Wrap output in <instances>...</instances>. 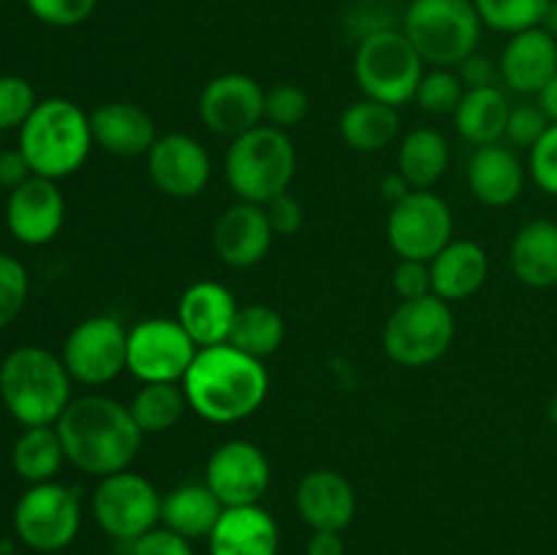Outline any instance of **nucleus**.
<instances>
[{"label":"nucleus","mask_w":557,"mask_h":555,"mask_svg":"<svg viewBox=\"0 0 557 555\" xmlns=\"http://www.w3.org/2000/svg\"><path fill=\"white\" fill-rule=\"evenodd\" d=\"M54 428L63 441L65 460L101 479L128 471L145 441L131 408L107 395L74 397Z\"/></svg>","instance_id":"obj_1"},{"label":"nucleus","mask_w":557,"mask_h":555,"mask_svg":"<svg viewBox=\"0 0 557 555\" xmlns=\"http://www.w3.org/2000/svg\"><path fill=\"white\" fill-rule=\"evenodd\" d=\"M194 414L212 424H232L253 417L270 392L264 362L239 351L232 343L199 348L183 379Z\"/></svg>","instance_id":"obj_2"},{"label":"nucleus","mask_w":557,"mask_h":555,"mask_svg":"<svg viewBox=\"0 0 557 555\" xmlns=\"http://www.w3.org/2000/svg\"><path fill=\"white\" fill-rule=\"evenodd\" d=\"M71 381L63 357L41 346H22L0 365V400L25 428L54 424L74 400Z\"/></svg>","instance_id":"obj_3"},{"label":"nucleus","mask_w":557,"mask_h":555,"mask_svg":"<svg viewBox=\"0 0 557 555\" xmlns=\"http://www.w3.org/2000/svg\"><path fill=\"white\" fill-rule=\"evenodd\" d=\"M90 114L69 98L38 101L27 123L20 128V150L33 174L63 180L79 172L92 150Z\"/></svg>","instance_id":"obj_4"},{"label":"nucleus","mask_w":557,"mask_h":555,"mask_svg":"<svg viewBox=\"0 0 557 555\" xmlns=\"http://www.w3.org/2000/svg\"><path fill=\"white\" fill-rule=\"evenodd\" d=\"M297 172V150L286 131L275 125H256L232 139L223 161L226 183L239 201L261 205L286 194Z\"/></svg>","instance_id":"obj_5"},{"label":"nucleus","mask_w":557,"mask_h":555,"mask_svg":"<svg viewBox=\"0 0 557 555\" xmlns=\"http://www.w3.org/2000/svg\"><path fill=\"white\" fill-rule=\"evenodd\" d=\"M403 33L433 69H457L479 49L482 16L473 0H411Z\"/></svg>","instance_id":"obj_6"},{"label":"nucleus","mask_w":557,"mask_h":555,"mask_svg":"<svg viewBox=\"0 0 557 555\" xmlns=\"http://www.w3.org/2000/svg\"><path fill=\"white\" fill-rule=\"evenodd\" d=\"M424 76V60L408 36L395 27H381L359 38L354 54V79L364 98L400 109L413 101Z\"/></svg>","instance_id":"obj_7"},{"label":"nucleus","mask_w":557,"mask_h":555,"mask_svg":"<svg viewBox=\"0 0 557 555\" xmlns=\"http://www.w3.org/2000/svg\"><path fill=\"white\" fill-rule=\"evenodd\" d=\"M455 332V313L446 299L435 294L403 299L384 324V351L403 368H424L449 351Z\"/></svg>","instance_id":"obj_8"},{"label":"nucleus","mask_w":557,"mask_h":555,"mask_svg":"<svg viewBox=\"0 0 557 555\" xmlns=\"http://www.w3.org/2000/svg\"><path fill=\"white\" fill-rule=\"evenodd\" d=\"M79 493L69 484H30L14 506V531L38 555L60 553L79 533Z\"/></svg>","instance_id":"obj_9"},{"label":"nucleus","mask_w":557,"mask_h":555,"mask_svg":"<svg viewBox=\"0 0 557 555\" xmlns=\"http://www.w3.org/2000/svg\"><path fill=\"white\" fill-rule=\"evenodd\" d=\"M92 517L107 536L136 542L161 522V495L136 471L109 473L92 493Z\"/></svg>","instance_id":"obj_10"},{"label":"nucleus","mask_w":557,"mask_h":555,"mask_svg":"<svg viewBox=\"0 0 557 555\" xmlns=\"http://www.w3.org/2000/svg\"><path fill=\"white\" fill-rule=\"evenodd\" d=\"M196 354L199 346L177 319L156 316L128 330V373L141 384H183Z\"/></svg>","instance_id":"obj_11"},{"label":"nucleus","mask_w":557,"mask_h":555,"mask_svg":"<svg viewBox=\"0 0 557 555\" xmlns=\"http://www.w3.org/2000/svg\"><path fill=\"white\" fill-rule=\"evenodd\" d=\"M455 234V218L449 205L433 190H417L392 205L386 221V237L400 259L433 261Z\"/></svg>","instance_id":"obj_12"},{"label":"nucleus","mask_w":557,"mask_h":555,"mask_svg":"<svg viewBox=\"0 0 557 555\" xmlns=\"http://www.w3.org/2000/svg\"><path fill=\"white\" fill-rule=\"evenodd\" d=\"M63 362L79 384H109L128 370V330L114 316H90L65 337Z\"/></svg>","instance_id":"obj_13"},{"label":"nucleus","mask_w":557,"mask_h":555,"mask_svg":"<svg viewBox=\"0 0 557 555\" xmlns=\"http://www.w3.org/2000/svg\"><path fill=\"white\" fill-rule=\"evenodd\" d=\"M272 468L253 441L234 439L218 446L205 468V482L223 506H250L264 498Z\"/></svg>","instance_id":"obj_14"},{"label":"nucleus","mask_w":557,"mask_h":555,"mask_svg":"<svg viewBox=\"0 0 557 555\" xmlns=\"http://www.w3.org/2000/svg\"><path fill=\"white\" fill-rule=\"evenodd\" d=\"M267 90L248 74L228 71L205 85L199 96V118L212 134L237 139L264 120Z\"/></svg>","instance_id":"obj_15"},{"label":"nucleus","mask_w":557,"mask_h":555,"mask_svg":"<svg viewBox=\"0 0 557 555\" xmlns=\"http://www.w3.org/2000/svg\"><path fill=\"white\" fill-rule=\"evenodd\" d=\"M152 185L172 199H194L207 188L212 161L207 147L188 134L158 136L147 152Z\"/></svg>","instance_id":"obj_16"},{"label":"nucleus","mask_w":557,"mask_h":555,"mask_svg":"<svg viewBox=\"0 0 557 555\" xmlns=\"http://www.w3.org/2000/svg\"><path fill=\"white\" fill-rule=\"evenodd\" d=\"M65 221V199L58 188V180H47L33 174L22 185H16L5 205V223L14 239L22 245L52 243Z\"/></svg>","instance_id":"obj_17"},{"label":"nucleus","mask_w":557,"mask_h":555,"mask_svg":"<svg viewBox=\"0 0 557 555\" xmlns=\"http://www.w3.org/2000/svg\"><path fill=\"white\" fill-rule=\"evenodd\" d=\"M272 239H275V232H272L267 210L250 201L226 207L212 226V248L218 259L234 270H248L259 264L270 254Z\"/></svg>","instance_id":"obj_18"},{"label":"nucleus","mask_w":557,"mask_h":555,"mask_svg":"<svg viewBox=\"0 0 557 555\" xmlns=\"http://www.w3.org/2000/svg\"><path fill=\"white\" fill-rule=\"evenodd\" d=\"M237 310V299L223 283L196 281L180 297L177 321L199 348L221 346L228 343Z\"/></svg>","instance_id":"obj_19"},{"label":"nucleus","mask_w":557,"mask_h":555,"mask_svg":"<svg viewBox=\"0 0 557 555\" xmlns=\"http://www.w3.org/2000/svg\"><path fill=\"white\" fill-rule=\"evenodd\" d=\"M297 511L313 531H343L357 515V493L343 473L315 468L299 479Z\"/></svg>","instance_id":"obj_20"},{"label":"nucleus","mask_w":557,"mask_h":555,"mask_svg":"<svg viewBox=\"0 0 557 555\" xmlns=\"http://www.w3.org/2000/svg\"><path fill=\"white\" fill-rule=\"evenodd\" d=\"M498 71L509 90L539 96L557 74V41L544 27L515 33L504 47Z\"/></svg>","instance_id":"obj_21"},{"label":"nucleus","mask_w":557,"mask_h":555,"mask_svg":"<svg viewBox=\"0 0 557 555\" xmlns=\"http://www.w3.org/2000/svg\"><path fill=\"white\" fill-rule=\"evenodd\" d=\"M281 528L259 504L226 506L210 533V555H277Z\"/></svg>","instance_id":"obj_22"},{"label":"nucleus","mask_w":557,"mask_h":555,"mask_svg":"<svg viewBox=\"0 0 557 555\" xmlns=\"http://www.w3.org/2000/svg\"><path fill=\"white\" fill-rule=\"evenodd\" d=\"M92 141L117 158H139L156 145V120L139 103L109 101L90 114Z\"/></svg>","instance_id":"obj_23"},{"label":"nucleus","mask_w":557,"mask_h":555,"mask_svg":"<svg viewBox=\"0 0 557 555\" xmlns=\"http://www.w3.org/2000/svg\"><path fill=\"white\" fill-rule=\"evenodd\" d=\"M468 188L482 205L509 207L525 188V166L511 147L484 145L468 161Z\"/></svg>","instance_id":"obj_24"},{"label":"nucleus","mask_w":557,"mask_h":555,"mask_svg":"<svg viewBox=\"0 0 557 555\" xmlns=\"http://www.w3.org/2000/svg\"><path fill=\"white\" fill-rule=\"evenodd\" d=\"M433 294L446 303H460L473 297L484 286L490 272L487 250L473 239H451L433 261Z\"/></svg>","instance_id":"obj_25"},{"label":"nucleus","mask_w":557,"mask_h":555,"mask_svg":"<svg viewBox=\"0 0 557 555\" xmlns=\"http://www.w3.org/2000/svg\"><path fill=\"white\" fill-rule=\"evenodd\" d=\"M509 261L515 275L531 288L557 286V223L531 221L517 232Z\"/></svg>","instance_id":"obj_26"},{"label":"nucleus","mask_w":557,"mask_h":555,"mask_svg":"<svg viewBox=\"0 0 557 555\" xmlns=\"http://www.w3.org/2000/svg\"><path fill=\"white\" fill-rule=\"evenodd\" d=\"M226 506L207 482L180 484L161 498V522L185 539H210Z\"/></svg>","instance_id":"obj_27"},{"label":"nucleus","mask_w":557,"mask_h":555,"mask_svg":"<svg viewBox=\"0 0 557 555\" xmlns=\"http://www.w3.org/2000/svg\"><path fill=\"white\" fill-rule=\"evenodd\" d=\"M511 103L498 85L466 90L455 112V125L460 136L471 145H495L506 136Z\"/></svg>","instance_id":"obj_28"},{"label":"nucleus","mask_w":557,"mask_h":555,"mask_svg":"<svg viewBox=\"0 0 557 555\" xmlns=\"http://www.w3.org/2000/svg\"><path fill=\"white\" fill-rule=\"evenodd\" d=\"M400 134V114L389 103L359 98L341 114V136L351 150L381 152Z\"/></svg>","instance_id":"obj_29"},{"label":"nucleus","mask_w":557,"mask_h":555,"mask_svg":"<svg viewBox=\"0 0 557 555\" xmlns=\"http://www.w3.org/2000/svg\"><path fill=\"white\" fill-rule=\"evenodd\" d=\"M451 161L449 141L435 128H413L397 150V172L417 190H430L446 174Z\"/></svg>","instance_id":"obj_30"},{"label":"nucleus","mask_w":557,"mask_h":555,"mask_svg":"<svg viewBox=\"0 0 557 555\" xmlns=\"http://www.w3.org/2000/svg\"><path fill=\"white\" fill-rule=\"evenodd\" d=\"M63 460L65 449L54 424L25 428V433L14 441V449H11L14 471L30 484L52 482V479L58 477Z\"/></svg>","instance_id":"obj_31"},{"label":"nucleus","mask_w":557,"mask_h":555,"mask_svg":"<svg viewBox=\"0 0 557 555\" xmlns=\"http://www.w3.org/2000/svg\"><path fill=\"white\" fill-rule=\"evenodd\" d=\"M286 337V321L270 305H243L234 319L228 343L239 351L250 354L256 359H264L281 348Z\"/></svg>","instance_id":"obj_32"},{"label":"nucleus","mask_w":557,"mask_h":555,"mask_svg":"<svg viewBox=\"0 0 557 555\" xmlns=\"http://www.w3.org/2000/svg\"><path fill=\"white\" fill-rule=\"evenodd\" d=\"M131 417L139 424L145 435H158L172 430L188 411V397H185L183 384H145L131 400Z\"/></svg>","instance_id":"obj_33"},{"label":"nucleus","mask_w":557,"mask_h":555,"mask_svg":"<svg viewBox=\"0 0 557 555\" xmlns=\"http://www.w3.org/2000/svg\"><path fill=\"white\" fill-rule=\"evenodd\" d=\"M549 3L553 0H473L479 16H482V25H487L490 30L506 33V36L542 25Z\"/></svg>","instance_id":"obj_34"},{"label":"nucleus","mask_w":557,"mask_h":555,"mask_svg":"<svg viewBox=\"0 0 557 555\" xmlns=\"http://www.w3.org/2000/svg\"><path fill=\"white\" fill-rule=\"evenodd\" d=\"M462 96H466V85L455 69H433L424 71L413 101L430 114H455Z\"/></svg>","instance_id":"obj_35"},{"label":"nucleus","mask_w":557,"mask_h":555,"mask_svg":"<svg viewBox=\"0 0 557 555\" xmlns=\"http://www.w3.org/2000/svg\"><path fill=\"white\" fill-rule=\"evenodd\" d=\"M27 292H30V278H27L25 264L14 256L0 254V330L22 313Z\"/></svg>","instance_id":"obj_36"},{"label":"nucleus","mask_w":557,"mask_h":555,"mask_svg":"<svg viewBox=\"0 0 557 555\" xmlns=\"http://www.w3.org/2000/svg\"><path fill=\"white\" fill-rule=\"evenodd\" d=\"M308 92L297 85H277L267 90L264 98V120L275 128L288 131L308 118Z\"/></svg>","instance_id":"obj_37"},{"label":"nucleus","mask_w":557,"mask_h":555,"mask_svg":"<svg viewBox=\"0 0 557 555\" xmlns=\"http://www.w3.org/2000/svg\"><path fill=\"white\" fill-rule=\"evenodd\" d=\"M38 107L30 82L22 76H0V131L22 128Z\"/></svg>","instance_id":"obj_38"},{"label":"nucleus","mask_w":557,"mask_h":555,"mask_svg":"<svg viewBox=\"0 0 557 555\" xmlns=\"http://www.w3.org/2000/svg\"><path fill=\"white\" fill-rule=\"evenodd\" d=\"M549 118L544 114V109L539 103H520V107H511L509 123H506V136L504 139L515 147H528L531 150L549 128Z\"/></svg>","instance_id":"obj_39"},{"label":"nucleus","mask_w":557,"mask_h":555,"mask_svg":"<svg viewBox=\"0 0 557 555\" xmlns=\"http://www.w3.org/2000/svg\"><path fill=\"white\" fill-rule=\"evenodd\" d=\"M36 20L52 27H76L96 11L98 0H25Z\"/></svg>","instance_id":"obj_40"},{"label":"nucleus","mask_w":557,"mask_h":555,"mask_svg":"<svg viewBox=\"0 0 557 555\" xmlns=\"http://www.w3.org/2000/svg\"><path fill=\"white\" fill-rule=\"evenodd\" d=\"M531 177L544 194L557 196V123L531 147Z\"/></svg>","instance_id":"obj_41"},{"label":"nucleus","mask_w":557,"mask_h":555,"mask_svg":"<svg viewBox=\"0 0 557 555\" xmlns=\"http://www.w3.org/2000/svg\"><path fill=\"white\" fill-rule=\"evenodd\" d=\"M392 283L395 292L403 299H419L433 294V272H430V261H413L400 259V264L392 272Z\"/></svg>","instance_id":"obj_42"},{"label":"nucleus","mask_w":557,"mask_h":555,"mask_svg":"<svg viewBox=\"0 0 557 555\" xmlns=\"http://www.w3.org/2000/svg\"><path fill=\"white\" fill-rule=\"evenodd\" d=\"M131 555H194L190 539L163 528H152L145 536L131 542Z\"/></svg>","instance_id":"obj_43"},{"label":"nucleus","mask_w":557,"mask_h":555,"mask_svg":"<svg viewBox=\"0 0 557 555\" xmlns=\"http://www.w3.org/2000/svg\"><path fill=\"white\" fill-rule=\"evenodd\" d=\"M264 210H267V218H270L272 232L281 234V237H292V234H297L299 229H302L305 210L302 205H299L297 196H292L288 190L286 194L275 196L272 201H267Z\"/></svg>","instance_id":"obj_44"},{"label":"nucleus","mask_w":557,"mask_h":555,"mask_svg":"<svg viewBox=\"0 0 557 555\" xmlns=\"http://www.w3.org/2000/svg\"><path fill=\"white\" fill-rule=\"evenodd\" d=\"M455 71H457V76H460L462 85H466V90H476V87H493L500 76L498 65H495L493 60L482 52L468 54V58L462 60Z\"/></svg>","instance_id":"obj_45"},{"label":"nucleus","mask_w":557,"mask_h":555,"mask_svg":"<svg viewBox=\"0 0 557 555\" xmlns=\"http://www.w3.org/2000/svg\"><path fill=\"white\" fill-rule=\"evenodd\" d=\"M30 177H33V169L30 163H27V158L22 156L20 147H16V150L0 152V185H3V188L14 190L16 185H22Z\"/></svg>","instance_id":"obj_46"},{"label":"nucleus","mask_w":557,"mask_h":555,"mask_svg":"<svg viewBox=\"0 0 557 555\" xmlns=\"http://www.w3.org/2000/svg\"><path fill=\"white\" fill-rule=\"evenodd\" d=\"M308 555H346L341 531H313L308 542Z\"/></svg>","instance_id":"obj_47"},{"label":"nucleus","mask_w":557,"mask_h":555,"mask_svg":"<svg viewBox=\"0 0 557 555\" xmlns=\"http://www.w3.org/2000/svg\"><path fill=\"white\" fill-rule=\"evenodd\" d=\"M411 185H408V180L403 177L400 172H395V174H386L384 180H381V196H384V199H389L392 205H397V201L403 199V196H408L411 194Z\"/></svg>","instance_id":"obj_48"},{"label":"nucleus","mask_w":557,"mask_h":555,"mask_svg":"<svg viewBox=\"0 0 557 555\" xmlns=\"http://www.w3.org/2000/svg\"><path fill=\"white\" fill-rule=\"evenodd\" d=\"M539 107L544 109L549 123H557V74L544 85V90L539 92Z\"/></svg>","instance_id":"obj_49"},{"label":"nucleus","mask_w":557,"mask_h":555,"mask_svg":"<svg viewBox=\"0 0 557 555\" xmlns=\"http://www.w3.org/2000/svg\"><path fill=\"white\" fill-rule=\"evenodd\" d=\"M539 27H544V30H547L549 36L557 41V0H553V3L547 5V11H544V20Z\"/></svg>","instance_id":"obj_50"},{"label":"nucleus","mask_w":557,"mask_h":555,"mask_svg":"<svg viewBox=\"0 0 557 555\" xmlns=\"http://www.w3.org/2000/svg\"><path fill=\"white\" fill-rule=\"evenodd\" d=\"M547 417H549V422H553L555 428H557V395L553 397V400H549V406H547Z\"/></svg>","instance_id":"obj_51"},{"label":"nucleus","mask_w":557,"mask_h":555,"mask_svg":"<svg viewBox=\"0 0 557 555\" xmlns=\"http://www.w3.org/2000/svg\"><path fill=\"white\" fill-rule=\"evenodd\" d=\"M5 553H9V547H5V544L0 542V555H5Z\"/></svg>","instance_id":"obj_52"},{"label":"nucleus","mask_w":557,"mask_h":555,"mask_svg":"<svg viewBox=\"0 0 557 555\" xmlns=\"http://www.w3.org/2000/svg\"><path fill=\"white\" fill-rule=\"evenodd\" d=\"M47 555H60V553H47Z\"/></svg>","instance_id":"obj_53"},{"label":"nucleus","mask_w":557,"mask_h":555,"mask_svg":"<svg viewBox=\"0 0 557 555\" xmlns=\"http://www.w3.org/2000/svg\"><path fill=\"white\" fill-rule=\"evenodd\" d=\"M389 3H397V0H389Z\"/></svg>","instance_id":"obj_54"},{"label":"nucleus","mask_w":557,"mask_h":555,"mask_svg":"<svg viewBox=\"0 0 557 555\" xmlns=\"http://www.w3.org/2000/svg\"><path fill=\"white\" fill-rule=\"evenodd\" d=\"M0 3H3V0H0Z\"/></svg>","instance_id":"obj_55"}]
</instances>
